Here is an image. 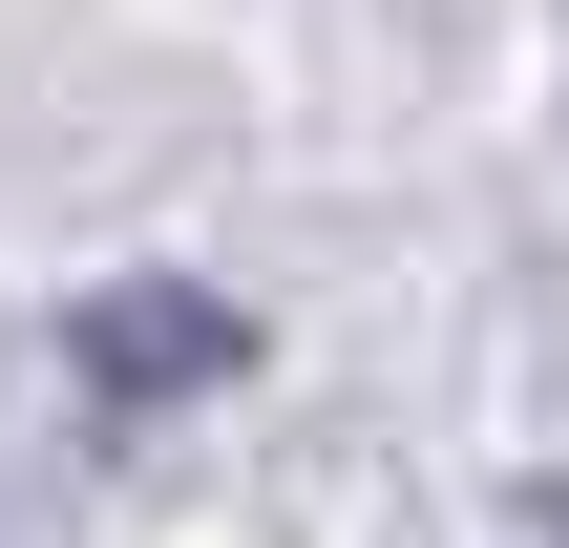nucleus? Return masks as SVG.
I'll return each mask as SVG.
<instances>
[{"mask_svg": "<svg viewBox=\"0 0 569 548\" xmlns=\"http://www.w3.org/2000/svg\"><path fill=\"white\" fill-rule=\"evenodd\" d=\"M232 359H253L232 296H169V275H148V296H84V380H106V401H211Z\"/></svg>", "mask_w": 569, "mask_h": 548, "instance_id": "nucleus-1", "label": "nucleus"}]
</instances>
